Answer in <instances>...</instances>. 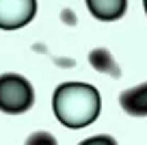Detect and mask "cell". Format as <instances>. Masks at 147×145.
<instances>
[{
  "instance_id": "cell-1",
  "label": "cell",
  "mask_w": 147,
  "mask_h": 145,
  "mask_svg": "<svg viewBox=\"0 0 147 145\" xmlns=\"http://www.w3.org/2000/svg\"><path fill=\"white\" fill-rule=\"evenodd\" d=\"M52 108L63 126L84 128L97 119L102 100L97 89L87 82H65L54 91Z\"/></svg>"
},
{
  "instance_id": "cell-2",
  "label": "cell",
  "mask_w": 147,
  "mask_h": 145,
  "mask_svg": "<svg viewBox=\"0 0 147 145\" xmlns=\"http://www.w3.org/2000/svg\"><path fill=\"white\" fill-rule=\"evenodd\" d=\"M35 102V91L30 82L20 74L0 76V110L7 115L26 113Z\"/></svg>"
},
{
  "instance_id": "cell-3",
  "label": "cell",
  "mask_w": 147,
  "mask_h": 145,
  "mask_svg": "<svg viewBox=\"0 0 147 145\" xmlns=\"http://www.w3.org/2000/svg\"><path fill=\"white\" fill-rule=\"evenodd\" d=\"M37 13V0H0V28L18 30Z\"/></svg>"
},
{
  "instance_id": "cell-4",
  "label": "cell",
  "mask_w": 147,
  "mask_h": 145,
  "mask_svg": "<svg viewBox=\"0 0 147 145\" xmlns=\"http://www.w3.org/2000/svg\"><path fill=\"white\" fill-rule=\"evenodd\" d=\"M119 104L128 115L147 117V82L123 91V93L119 95Z\"/></svg>"
},
{
  "instance_id": "cell-5",
  "label": "cell",
  "mask_w": 147,
  "mask_h": 145,
  "mask_svg": "<svg viewBox=\"0 0 147 145\" xmlns=\"http://www.w3.org/2000/svg\"><path fill=\"white\" fill-rule=\"evenodd\" d=\"M89 11L93 18L102 20V22H115L128 9V0H87Z\"/></svg>"
},
{
  "instance_id": "cell-6",
  "label": "cell",
  "mask_w": 147,
  "mask_h": 145,
  "mask_svg": "<svg viewBox=\"0 0 147 145\" xmlns=\"http://www.w3.org/2000/svg\"><path fill=\"white\" fill-rule=\"evenodd\" d=\"M89 63L100 74H108V76H113V78L121 76V69H119V65H117V61L113 59V54H110L106 48H95V50L89 52Z\"/></svg>"
},
{
  "instance_id": "cell-7",
  "label": "cell",
  "mask_w": 147,
  "mask_h": 145,
  "mask_svg": "<svg viewBox=\"0 0 147 145\" xmlns=\"http://www.w3.org/2000/svg\"><path fill=\"white\" fill-rule=\"evenodd\" d=\"M24 145H59V143H56V139L50 134V132L39 130V132H32V134L26 139Z\"/></svg>"
},
{
  "instance_id": "cell-8",
  "label": "cell",
  "mask_w": 147,
  "mask_h": 145,
  "mask_svg": "<svg viewBox=\"0 0 147 145\" xmlns=\"http://www.w3.org/2000/svg\"><path fill=\"white\" fill-rule=\"evenodd\" d=\"M78 145H117V141L113 139V136H108V134H97V136L80 141Z\"/></svg>"
},
{
  "instance_id": "cell-9",
  "label": "cell",
  "mask_w": 147,
  "mask_h": 145,
  "mask_svg": "<svg viewBox=\"0 0 147 145\" xmlns=\"http://www.w3.org/2000/svg\"><path fill=\"white\" fill-rule=\"evenodd\" d=\"M61 20H63L65 24H69V26H76V13H74L71 9H63L61 11Z\"/></svg>"
},
{
  "instance_id": "cell-10",
  "label": "cell",
  "mask_w": 147,
  "mask_h": 145,
  "mask_svg": "<svg viewBox=\"0 0 147 145\" xmlns=\"http://www.w3.org/2000/svg\"><path fill=\"white\" fill-rule=\"evenodd\" d=\"M143 7H145V13H147V0H143Z\"/></svg>"
}]
</instances>
